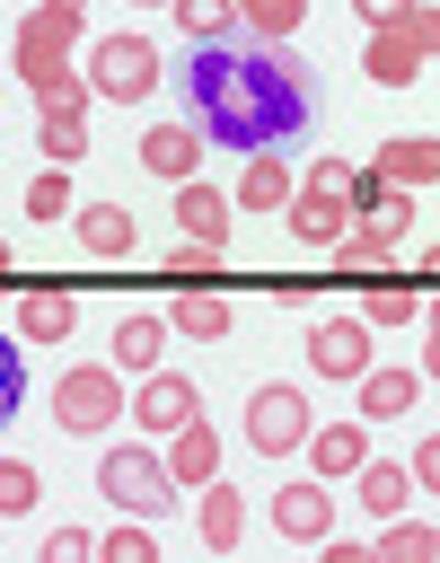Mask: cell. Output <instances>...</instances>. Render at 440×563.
I'll use <instances>...</instances> for the list:
<instances>
[{
    "instance_id": "cell-1",
    "label": "cell",
    "mask_w": 440,
    "mask_h": 563,
    "mask_svg": "<svg viewBox=\"0 0 440 563\" xmlns=\"http://www.w3.org/2000/svg\"><path fill=\"white\" fill-rule=\"evenodd\" d=\"M185 123L202 132V150H282L317 123V70L290 44H255V35H220L194 44L176 70Z\"/></svg>"
},
{
    "instance_id": "cell-2",
    "label": "cell",
    "mask_w": 440,
    "mask_h": 563,
    "mask_svg": "<svg viewBox=\"0 0 440 563\" xmlns=\"http://www.w3.org/2000/svg\"><path fill=\"white\" fill-rule=\"evenodd\" d=\"M79 18H88V0H35V9L18 18V35H9V70H18L35 97H53V88L70 79V44H79Z\"/></svg>"
},
{
    "instance_id": "cell-3",
    "label": "cell",
    "mask_w": 440,
    "mask_h": 563,
    "mask_svg": "<svg viewBox=\"0 0 440 563\" xmlns=\"http://www.w3.org/2000/svg\"><path fill=\"white\" fill-rule=\"evenodd\" d=\"M431 44H440V9H431V0H414L396 26H370L361 70H370L378 88H414V79L431 70Z\"/></svg>"
},
{
    "instance_id": "cell-4",
    "label": "cell",
    "mask_w": 440,
    "mask_h": 563,
    "mask_svg": "<svg viewBox=\"0 0 440 563\" xmlns=\"http://www.w3.org/2000/svg\"><path fill=\"white\" fill-rule=\"evenodd\" d=\"M97 493L123 510V519H158V510H176L185 493L167 484V457L158 449H141V440H123V449H106L97 457Z\"/></svg>"
},
{
    "instance_id": "cell-5",
    "label": "cell",
    "mask_w": 440,
    "mask_h": 563,
    "mask_svg": "<svg viewBox=\"0 0 440 563\" xmlns=\"http://www.w3.org/2000/svg\"><path fill=\"white\" fill-rule=\"evenodd\" d=\"M150 88H158V44H150V35H97V44H88V97L141 106Z\"/></svg>"
},
{
    "instance_id": "cell-6",
    "label": "cell",
    "mask_w": 440,
    "mask_h": 563,
    "mask_svg": "<svg viewBox=\"0 0 440 563\" xmlns=\"http://www.w3.org/2000/svg\"><path fill=\"white\" fill-rule=\"evenodd\" d=\"M53 422L62 431H114L123 422V369H106V361L62 369L53 378Z\"/></svg>"
},
{
    "instance_id": "cell-7",
    "label": "cell",
    "mask_w": 440,
    "mask_h": 563,
    "mask_svg": "<svg viewBox=\"0 0 440 563\" xmlns=\"http://www.w3.org/2000/svg\"><path fill=\"white\" fill-rule=\"evenodd\" d=\"M290 238H308V246H334L343 229H352V211H343V158H317L299 185H290Z\"/></svg>"
},
{
    "instance_id": "cell-8",
    "label": "cell",
    "mask_w": 440,
    "mask_h": 563,
    "mask_svg": "<svg viewBox=\"0 0 440 563\" xmlns=\"http://www.w3.org/2000/svg\"><path fill=\"white\" fill-rule=\"evenodd\" d=\"M246 440H255L264 457H290V449L308 440V396H299V387H282V378H273V387H255V396H246Z\"/></svg>"
},
{
    "instance_id": "cell-9",
    "label": "cell",
    "mask_w": 440,
    "mask_h": 563,
    "mask_svg": "<svg viewBox=\"0 0 440 563\" xmlns=\"http://www.w3.org/2000/svg\"><path fill=\"white\" fill-rule=\"evenodd\" d=\"M202 413V396H194V378H176V369H150L141 387H132V405H123V422H141V431H176V422H194Z\"/></svg>"
},
{
    "instance_id": "cell-10",
    "label": "cell",
    "mask_w": 440,
    "mask_h": 563,
    "mask_svg": "<svg viewBox=\"0 0 440 563\" xmlns=\"http://www.w3.org/2000/svg\"><path fill=\"white\" fill-rule=\"evenodd\" d=\"M308 369L317 378H361L370 369V325L361 317H317L308 325Z\"/></svg>"
},
{
    "instance_id": "cell-11",
    "label": "cell",
    "mask_w": 440,
    "mask_h": 563,
    "mask_svg": "<svg viewBox=\"0 0 440 563\" xmlns=\"http://www.w3.org/2000/svg\"><path fill=\"white\" fill-rule=\"evenodd\" d=\"M158 457H167V484H176V493H202V484L220 475V431L194 413V422H176V431H167V449H158Z\"/></svg>"
},
{
    "instance_id": "cell-12",
    "label": "cell",
    "mask_w": 440,
    "mask_h": 563,
    "mask_svg": "<svg viewBox=\"0 0 440 563\" xmlns=\"http://www.w3.org/2000/svg\"><path fill=\"white\" fill-rule=\"evenodd\" d=\"M273 537H290V545L334 537V493H326V484H282V493H273Z\"/></svg>"
},
{
    "instance_id": "cell-13",
    "label": "cell",
    "mask_w": 440,
    "mask_h": 563,
    "mask_svg": "<svg viewBox=\"0 0 440 563\" xmlns=\"http://www.w3.org/2000/svg\"><path fill=\"white\" fill-rule=\"evenodd\" d=\"M370 176H378V185H396V194H422V185L440 176V150H431V132H396V141H378Z\"/></svg>"
},
{
    "instance_id": "cell-14",
    "label": "cell",
    "mask_w": 440,
    "mask_h": 563,
    "mask_svg": "<svg viewBox=\"0 0 440 563\" xmlns=\"http://www.w3.org/2000/svg\"><path fill=\"white\" fill-rule=\"evenodd\" d=\"M352 387H361V422H405V413L422 405V387H431V378L396 361V369H361Z\"/></svg>"
},
{
    "instance_id": "cell-15",
    "label": "cell",
    "mask_w": 440,
    "mask_h": 563,
    "mask_svg": "<svg viewBox=\"0 0 440 563\" xmlns=\"http://www.w3.org/2000/svg\"><path fill=\"white\" fill-rule=\"evenodd\" d=\"M308 466H317V484H334V475H352L361 457H370V422H308Z\"/></svg>"
},
{
    "instance_id": "cell-16",
    "label": "cell",
    "mask_w": 440,
    "mask_h": 563,
    "mask_svg": "<svg viewBox=\"0 0 440 563\" xmlns=\"http://www.w3.org/2000/svg\"><path fill=\"white\" fill-rule=\"evenodd\" d=\"M79 325V299L62 290V282H35L26 299H18V343H62Z\"/></svg>"
},
{
    "instance_id": "cell-17",
    "label": "cell",
    "mask_w": 440,
    "mask_h": 563,
    "mask_svg": "<svg viewBox=\"0 0 440 563\" xmlns=\"http://www.w3.org/2000/svg\"><path fill=\"white\" fill-rule=\"evenodd\" d=\"M35 150H44V167H79L88 158V106H35Z\"/></svg>"
},
{
    "instance_id": "cell-18",
    "label": "cell",
    "mask_w": 440,
    "mask_h": 563,
    "mask_svg": "<svg viewBox=\"0 0 440 563\" xmlns=\"http://www.w3.org/2000/svg\"><path fill=\"white\" fill-rule=\"evenodd\" d=\"M194 158H202V132H194V123H150V132H141V167H150V176L185 185Z\"/></svg>"
},
{
    "instance_id": "cell-19",
    "label": "cell",
    "mask_w": 440,
    "mask_h": 563,
    "mask_svg": "<svg viewBox=\"0 0 440 563\" xmlns=\"http://www.w3.org/2000/svg\"><path fill=\"white\" fill-rule=\"evenodd\" d=\"M176 229H185L194 246H220V238H229V194L202 185V176H185V185H176Z\"/></svg>"
},
{
    "instance_id": "cell-20",
    "label": "cell",
    "mask_w": 440,
    "mask_h": 563,
    "mask_svg": "<svg viewBox=\"0 0 440 563\" xmlns=\"http://www.w3.org/2000/svg\"><path fill=\"white\" fill-rule=\"evenodd\" d=\"M290 185H299V176H290V158H282V150H255L229 202H238V211H282V202H290Z\"/></svg>"
},
{
    "instance_id": "cell-21",
    "label": "cell",
    "mask_w": 440,
    "mask_h": 563,
    "mask_svg": "<svg viewBox=\"0 0 440 563\" xmlns=\"http://www.w3.org/2000/svg\"><path fill=\"white\" fill-rule=\"evenodd\" d=\"M229 325H238V308H229L220 290H194V282H185L176 308H167V334H194V343H220Z\"/></svg>"
},
{
    "instance_id": "cell-22",
    "label": "cell",
    "mask_w": 440,
    "mask_h": 563,
    "mask_svg": "<svg viewBox=\"0 0 440 563\" xmlns=\"http://www.w3.org/2000/svg\"><path fill=\"white\" fill-rule=\"evenodd\" d=\"M194 528H202V545H211V554H229V545L246 537V501H238V493L211 475V484L194 493Z\"/></svg>"
},
{
    "instance_id": "cell-23",
    "label": "cell",
    "mask_w": 440,
    "mask_h": 563,
    "mask_svg": "<svg viewBox=\"0 0 440 563\" xmlns=\"http://www.w3.org/2000/svg\"><path fill=\"white\" fill-rule=\"evenodd\" d=\"M70 211H79V246H88V255H132L141 229H132L123 202H70Z\"/></svg>"
},
{
    "instance_id": "cell-24",
    "label": "cell",
    "mask_w": 440,
    "mask_h": 563,
    "mask_svg": "<svg viewBox=\"0 0 440 563\" xmlns=\"http://www.w3.org/2000/svg\"><path fill=\"white\" fill-rule=\"evenodd\" d=\"M114 352H123V361H106V369L150 378V369H158V352H167V317H123V325H114Z\"/></svg>"
},
{
    "instance_id": "cell-25",
    "label": "cell",
    "mask_w": 440,
    "mask_h": 563,
    "mask_svg": "<svg viewBox=\"0 0 440 563\" xmlns=\"http://www.w3.org/2000/svg\"><path fill=\"white\" fill-rule=\"evenodd\" d=\"M352 484H361V493H352L361 510H378V519H405V493H414V475H405V466H387V457H361V466H352Z\"/></svg>"
},
{
    "instance_id": "cell-26",
    "label": "cell",
    "mask_w": 440,
    "mask_h": 563,
    "mask_svg": "<svg viewBox=\"0 0 440 563\" xmlns=\"http://www.w3.org/2000/svg\"><path fill=\"white\" fill-rule=\"evenodd\" d=\"M229 9H238V35H255V44H290L308 18V0H229Z\"/></svg>"
},
{
    "instance_id": "cell-27",
    "label": "cell",
    "mask_w": 440,
    "mask_h": 563,
    "mask_svg": "<svg viewBox=\"0 0 440 563\" xmlns=\"http://www.w3.org/2000/svg\"><path fill=\"white\" fill-rule=\"evenodd\" d=\"M440 554V528L431 519H387V537L370 545V563H431Z\"/></svg>"
},
{
    "instance_id": "cell-28",
    "label": "cell",
    "mask_w": 440,
    "mask_h": 563,
    "mask_svg": "<svg viewBox=\"0 0 440 563\" xmlns=\"http://www.w3.org/2000/svg\"><path fill=\"white\" fill-rule=\"evenodd\" d=\"M352 229H370V238H378V246L396 255V246H405V229H414V194H396V185H387V194H378V202H370V211H361Z\"/></svg>"
},
{
    "instance_id": "cell-29",
    "label": "cell",
    "mask_w": 440,
    "mask_h": 563,
    "mask_svg": "<svg viewBox=\"0 0 440 563\" xmlns=\"http://www.w3.org/2000/svg\"><path fill=\"white\" fill-rule=\"evenodd\" d=\"M167 9H176L185 44H220V35H238V9H229V0H167Z\"/></svg>"
},
{
    "instance_id": "cell-30",
    "label": "cell",
    "mask_w": 440,
    "mask_h": 563,
    "mask_svg": "<svg viewBox=\"0 0 440 563\" xmlns=\"http://www.w3.org/2000/svg\"><path fill=\"white\" fill-rule=\"evenodd\" d=\"M405 317H422V290H414V282H370L361 325H405Z\"/></svg>"
},
{
    "instance_id": "cell-31",
    "label": "cell",
    "mask_w": 440,
    "mask_h": 563,
    "mask_svg": "<svg viewBox=\"0 0 440 563\" xmlns=\"http://www.w3.org/2000/svg\"><path fill=\"white\" fill-rule=\"evenodd\" d=\"M97 563H158V537H150V519H123L114 537H97Z\"/></svg>"
},
{
    "instance_id": "cell-32",
    "label": "cell",
    "mask_w": 440,
    "mask_h": 563,
    "mask_svg": "<svg viewBox=\"0 0 440 563\" xmlns=\"http://www.w3.org/2000/svg\"><path fill=\"white\" fill-rule=\"evenodd\" d=\"M18 405H26V343L0 334V431L18 422Z\"/></svg>"
},
{
    "instance_id": "cell-33",
    "label": "cell",
    "mask_w": 440,
    "mask_h": 563,
    "mask_svg": "<svg viewBox=\"0 0 440 563\" xmlns=\"http://www.w3.org/2000/svg\"><path fill=\"white\" fill-rule=\"evenodd\" d=\"M35 493H44V484H35V466H26V457H0V519H26V510H35Z\"/></svg>"
},
{
    "instance_id": "cell-34",
    "label": "cell",
    "mask_w": 440,
    "mask_h": 563,
    "mask_svg": "<svg viewBox=\"0 0 440 563\" xmlns=\"http://www.w3.org/2000/svg\"><path fill=\"white\" fill-rule=\"evenodd\" d=\"M26 211H35V220H44V229H53V220H62V211H70V167H44V176H35V185H26Z\"/></svg>"
},
{
    "instance_id": "cell-35",
    "label": "cell",
    "mask_w": 440,
    "mask_h": 563,
    "mask_svg": "<svg viewBox=\"0 0 440 563\" xmlns=\"http://www.w3.org/2000/svg\"><path fill=\"white\" fill-rule=\"evenodd\" d=\"M334 264H343V273H387V246H378L370 229H343V238H334Z\"/></svg>"
},
{
    "instance_id": "cell-36",
    "label": "cell",
    "mask_w": 440,
    "mask_h": 563,
    "mask_svg": "<svg viewBox=\"0 0 440 563\" xmlns=\"http://www.w3.org/2000/svg\"><path fill=\"white\" fill-rule=\"evenodd\" d=\"M35 563H97V537H88V528H53Z\"/></svg>"
},
{
    "instance_id": "cell-37",
    "label": "cell",
    "mask_w": 440,
    "mask_h": 563,
    "mask_svg": "<svg viewBox=\"0 0 440 563\" xmlns=\"http://www.w3.org/2000/svg\"><path fill=\"white\" fill-rule=\"evenodd\" d=\"M167 273H176V282H211V273H220V246H194V238H185V246L167 255Z\"/></svg>"
},
{
    "instance_id": "cell-38",
    "label": "cell",
    "mask_w": 440,
    "mask_h": 563,
    "mask_svg": "<svg viewBox=\"0 0 440 563\" xmlns=\"http://www.w3.org/2000/svg\"><path fill=\"white\" fill-rule=\"evenodd\" d=\"M405 475H414V493H422V484L440 475V440H414V466H405Z\"/></svg>"
},
{
    "instance_id": "cell-39",
    "label": "cell",
    "mask_w": 440,
    "mask_h": 563,
    "mask_svg": "<svg viewBox=\"0 0 440 563\" xmlns=\"http://www.w3.org/2000/svg\"><path fill=\"white\" fill-rule=\"evenodd\" d=\"M317 545H326L317 563H370V545H352V537H317Z\"/></svg>"
},
{
    "instance_id": "cell-40",
    "label": "cell",
    "mask_w": 440,
    "mask_h": 563,
    "mask_svg": "<svg viewBox=\"0 0 440 563\" xmlns=\"http://www.w3.org/2000/svg\"><path fill=\"white\" fill-rule=\"evenodd\" d=\"M352 9H361V18H370V26H396V18H405V9H414V0H352Z\"/></svg>"
},
{
    "instance_id": "cell-41",
    "label": "cell",
    "mask_w": 440,
    "mask_h": 563,
    "mask_svg": "<svg viewBox=\"0 0 440 563\" xmlns=\"http://www.w3.org/2000/svg\"><path fill=\"white\" fill-rule=\"evenodd\" d=\"M0 273H9V238H0Z\"/></svg>"
},
{
    "instance_id": "cell-42",
    "label": "cell",
    "mask_w": 440,
    "mask_h": 563,
    "mask_svg": "<svg viewBox=\"0 0 440 563\" xmlns=\"http://www.w3.org/2000/svg\"><path fill=\"white\" fill-rule=\"evenodd\" d=\"M150 9H167V0H150Z\"/></svg>"
}]
</instances>
